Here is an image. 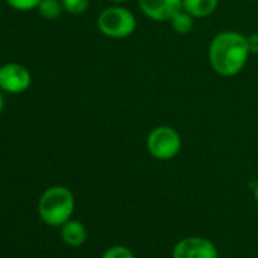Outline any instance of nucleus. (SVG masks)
Returning a JSON list of instances; mask_svg holds the SVG:
<instances>
[{
    "instance_id": "nucleus-2",
    "label": "nucleus",
    "mask_w": 258,
    "mask_h": 258,
    "mask_svg": "<svg viewBox=\"0 0 258 258\" xmlns=\"http://www.w3.org/2000/svg\"><path fill=\"white\" fill-rule=\"evenodd\" d=\"M75 211V196L62 185L47 188L38 201V214L49 226H62Z\"/></svg>"
},
{
    "instance_id": "nucleus-13",
    "label": "nucleus",
    "mask_w": 258,
    "mask_h": 258,
    "mask_svg": "<svg viewBox=\"0 0 258 258\" xmlns=\"http://www.w3.org/2000/svg\"><path fill=\"white\" fill-rule=\"evenodd\" d=\"M5 2H7L13 10L26 13V11L37 10L38 5L41 4V0H5Z\"/></svg>"
},
{
    "instance_id": "nucleus-17",
    "label": "nucleus",
    "mask_w": 258,
    "mask_h": 258,
    "mask_svg": "<svg viewBox=\"0 0 258 258\" xmlns=\"http://www.w3.org/2000/svg\"><path fill=\"white\" fill-rule=\"evenodd\" d=\"M253 196H255V199H256V202H258V181H256L255 185H253Z\"/></svg>"
},
{
    "instance_id": "nucleus-18",
    "label": "nucleus",
    "mask_w": 258,
    "mask_h": 258,
    "mask_svg": "<svg viewBox=\"0 0 258 258\" xmlns=\"http://www.w3.org/2000/svg\"><path fill=\"white\" fill-rule=\"evenodd\" d=\"M109 2L115 4V5H121L123 2H127V0H109Z\"/></svg>"
},
{
    "instance_id": "nucleus-8",
    "label": "nucleus",
    "mask_w": 258,
    "mask_h": 258,
    "mask_svg": "<svg viewBox=\"0 0 258 258\" xmlns=\"http://www.w3.org/2000/svg\"><path fill=\"white\" fill-rule=\"evenodd\" d=\"M219 5V0H182V10L195 19L210 17Z\"/></svg>"
},
{
    "instance_id": "nucleus-4",
    "label": "nucleus",
    "mask_w": 258,
    "mask_h": 258,
    "mask_svg": "<svg viewBox=\"0 0 258 258\" xmlns=\"http://www.w3.org/2000/svg\"><path fill=\"white\" fill-rule=\"evenodd\" d=\"M146 148L155 160L169 161L179 154L182 148V139L176 129L163 124L154 127L149 133L146 139Z\"/></svg>"
},
{
    "instance_id": "nucleus-10",
    "label": "nucleus",
    "mask_w": 258,
    "mask_h": 258,
    "mask_svg": "<svg viewBox=\"0 0 258 258\" xmlns=\"http://www.w3.org/2000/svg\"><path fill=\"white\" fill-rule=\"evenodd\" d=\"M170 25H172L173 31H176L178 34H188L193 29L195 17L190 16L187 11L181 10L170 19Z\"/></svg>"
},
{
    "instance_id": "nucleus-14",
    "label": "nucleus",
    "mask_w": 258,
    "mask_h": 258,
    "mask_svg": "<svg viewBox=\"0 0 258 258\" xmlns=\"http://www.w3.org/2000/svg\"><path fill=\"white\" fill-rule=\"evenodd\" d=\"M102 258H136V255L126 246H112L105 250Z\"/></svg>"
},
{
    "instance_id": "nucleus-9",
    "label": "nucleus",
    "mask_w": 258,
    "mask_h": 258,
    "mask_svg": "<svg viewBox=\"0 0 258 258\" xmlns=\"http://www.w3.org/2000/svg\"><path fill=\"white\" fill-rule=\"evenodd\" d=\"M61 237L69 246H81L87 240V229L78 220H69L61 228Z\"/></svg>"
},
{
    "instance_id": "nucleus-16",
    "label": "nucleus",
    "mask_w": 258,
    "mask_h": 258,
    "mask_svg": "<svg viewBox=\"0 0 258 258\" xmlns=\"http://www.w3.org/2000/svg\"><path fill=\"white\" fill-rule=\"evenodd\" d=\"M4 108H5V99H4L2 93H0V112L4 111Z\"/></svg>"
},
{
    "instance_id": "nucleus-15",
    "label": "nucleus",
    "mask_w": 258,
    "mask_h": 258,
    "mask_svg": "<svg viewBox=\"0 0 258 258\" xmlns=\"http://www.w3.org/2000/svg\"><path fill=\"white\" fill-rule=\"evenodd\" d=\"M247 40V47L250 53H258V34H250L249 37H246Z\"/></svg>"
},
{
    "instance_id": "nucleus-5",
    "label": "nucleus",
    "mask_w": 258,
    "mask_h": 258,
    "mask_svg": "<svg viewBox=\"0 0 258 258\" xmlns=\"http://www.w3.org/2000/svg\"><path fill=\"white\" fill-rule=\"evenodd\" d=\"M32 85V75L31 72L19 64V62H8L0 66V90L10 94H22L29 90Z\"/></svg>"
},
{
    "instance_id": "nucleus-6",
    "label": "nucleus",
    "mask_w": 258,
    "mask_h": 258,
    "mask_svg": "<svg viewBox=\"0 0 258 258\" xmlns=\"http://www.w3.org/2000/svg\"><path fill=\"white\" fill-rule=\"evenodd\" d=\"M173 258H219L216 246L202 237H187L178 241L172 252Z\"/></svg>"
},
{
    "instance_id": "nucleus-7",
    "label": "nucleus",
    "mask_w": 258,
    "mask_h": 258,
    "mask_svg": "<svg viewBox=\"0 0 258 258\" xmlns=\"http://www.w3.org/2000/svg\"><path fill=\"white\" fill-rule=\"evenodd\" d=\"M142 13L154 22H170L182 10V0H139Z\"/></svg>"
},
{
    "instance_id": "nucleus-12",
    "label": "nucleus",
    "mask_w": 258,
    "mask_h": 258,
    "mask_svg": "<svg viewBox=\"0 0 258 258\" xmlns=\"http://www.w3.org/2000/svg\"><path fill=\"white\" fill-rule=\"evenodd\" d=\"M61 4L64 7V11H67L69 14L81 16L88 10L90 0H61Z\"/></svg>"
},
{
    "instance_id": "nucleus-3",
    "label": "nucleus",
    "mask_w": 258,
    "mask_h": 258,
    "mask_svg": "<svg viewBox=\"0 0 258 258\" xmlns=\"http://www.w3.org/2000/svg\"><path fill=\"white\" fill-rule=\"evenodd\" d=\"M97 28L102 35L112 40L131 37L137 29V19L127 8L112 5L105 8L97 17Z\"/></svg>"
},
{
    "instance_id": "nucleus-11",
    "label": "nucleus",
    "mask_w": 258,
    "mask_h": 258,
    "mask_svg": "<svg viewBox=\"0 0 258 258\" xmlns=\"http://www.w3.org/2000/svg\"><path fill=\"white\" fill-rule=\"evenodd\" d=\"M37 10H38L40 16L43 19H46V20H56L61 16L64 7L61 4V0H41V4L38 5Z\"/></svg>"
},
{
    "instance_id": "nucleus-1",
    "label": "nucleus",
    "mask_w": 258,
    "mask_h": 258,
    "mask_svg": "<svg viewBox=\"0 0 258 258\" xmlns=\"http://www.w3.org/2000/svg\"><path fill=\"white\" fill-rule=\"evenodd\" d=\"M249 55L250 52L246 37L235 31H223L216 34L208 47L210 66L223 78L238 75L244 69Z\"/></svg>"
}]
</instances>
